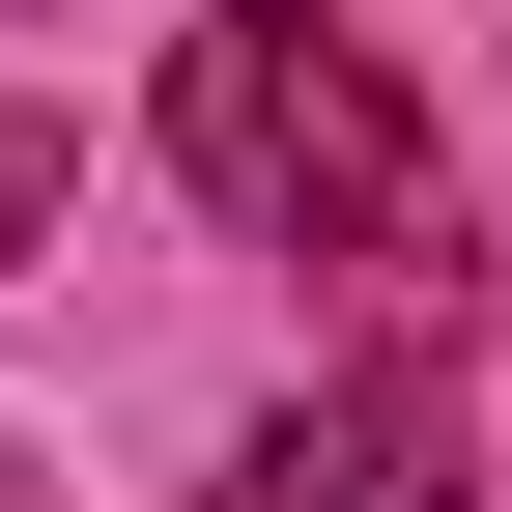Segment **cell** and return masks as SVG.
I'll list each match as a JSON object with an SVG mask.
<instances>
[{"mask_svg": "<svg viewBox=\"0 0 512 512\" xmlns=\"http://www.w3.org/2000/svg\"><path fill=\"white\" fill-rule=\"evenodd\" d=\"M171 171H200L228 228H285V256H456V171H427V114H399V57L342 29V0H200L171 29Z\"/></svg>", "mask_w": 512, "mask_h": 512, "instance_id": "cell-1", "label": "cell"}, {"mask_svg": "<svg viewBox=\"0 0 512 512\" xmlns=\"http://www.w3.org/2000/svg\"><path fill=\"white\" fill-rule=\"evenodd\" d=\"M228 512H456V427H427V399H285L228 456Z\"/></svg>", "mask_w": 512, "mask_h": 512, "instance_id": "cell-2", "label": "cell"}, {"mask_svg": "<svg viewBox=\"0 0 512 512\" xmlns=\"http://www.w3.org/2000/svg\"><path fill=\"white\" fill-rule=\"evenodd\" d=\"M57 228V114H0V256H29Z\"/></svg>", "mask_w": 512, "mask_h": 512, "instance_id": "cell-3", "label": "cell"}, {"mask_svg": "<svg viewBox=\"0 0 512 512\" xmlns=\"http://www.w3.org/2000/svg\"><path fill=\"white\" fill-rule=\"evenodd\" d=\"M0 512H57V484H29V456H0Z\"/></svg>", "mask_w": 512, "mask_h": 512, "instance_id": "cell-4", "label": "cell"}, {"mask_svg": "<svg viewBox=\"0 0 512 512\" xmlns=\"http://www.w3.org/2000/svg\"><path fill=\"white\" fill-rule=\"evenodd\" d=\"M0 29H29V0H0Z\"/></svg>", "mask_w": 512, "mask_h": 512, "instance_id": "cell-5", "label": "cell"}]
</instances>
